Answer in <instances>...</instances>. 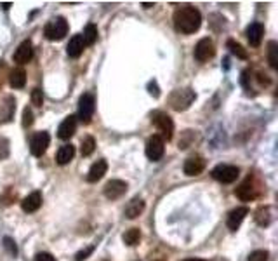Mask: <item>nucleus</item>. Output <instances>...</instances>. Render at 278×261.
Instances as JSON below:
<instances>
[{
	"mask_svg": "<svg viewBox=\"0 0 278 261\" xmlns=\"http://www.w3.org/2000/svg\"><path fill=\"white\" fill-rule=\"evenodd\" d=\"M172 21H174V28L179 33H184V35H191L200 28L202 24V14L197 7L193 6H183L179 7L178 11L172 16Z\"/></svg>",
	"mask_w": 278,
	"mask_h": 261,
	"instance_id": "obj_1",
	"label": "nucleus"
},
{
	"mask_svg": "<svg viewBox=\"0 0 278 261\" xmlns=\"http://www.w3.org/2000/svg\"><path fill=\"white\" fill-rule=\"evenodd\" d=\"M197 94L193 89H189V87H186V89H176L171 92L169 96V105L172 110L176 112H184L188 110L189 107H191V103L195 101Z\"/></svg>",
	"mask_w": 278,
	"mask_h": 261,
	"instance_id": "obj_2",
	"label": "nucleus"
},
{
	"mask_svg": "<svg viewBox=\"0 0 278 261\" xmlns=\"http://www.w3.org/2000/svg\"><path fill=\"white\" fill-rule=\"evenodd\" d=\"M151 124L162 133V140L169 141L172 140V134H174V122L165 112H153L151 113Z\"/></svg>",
	"mask_w": 278,
	"mask_h": 261,
	"instance_id": "obj_3",
	"label": "nucleus"
},
{
	"mask_svg": "<svg viewBox=\"0 0 278 261\" xmlns=\"http://www.w3.org/2000/svg\"><path fill=\"white\" fill-rule=\"evenodd\" d=\"M212 178L219 181V183H225V185H230V183H235L240 176V169L237 166H230V164H219L212 169Z\"/></svg>",
	"mask_w": 278,
	"mask_h": 261,
	"instance_id": "obj_4",
	"label": "nucleus"
},
{
	"mask_svg": "<svg viewBox=\"0 0 278 261\" xmlns=\"http://www.w3.org/2000/svg\"><path fill=\"white\" fill-rule=\"evenodd\" d=\"M44 33L49 40H61L65 39V35L68 33V21L65 18H56L49 21L44 28Z\"/></svg>",
	"mask_w": 278,
	"mask_h": 261,
	"instance_id": "obj_5",
	"label": "nucleus"
},
{
	"mask_svg": "<svg viewBox=\"0 0 278 261\" xmlns=\"http://www.w3.org/2000/svg\"><path fill=\"white\" fill-rule=\"evenodd\" d=\"M145 151L150 161L157 162L163 157V153H165V141L160 138V134H153V136H150L148 141H146Z\"/></svg>",
	"mask_w": 278,
	"mask_h": 261,
	"instance_id": "obj_6",
	"label": "nucleus"
},
{
	"mask_svg": "<svg viewBox=\"0 0 278 261\" xmlns=\"http://www.w3.org/2000/svg\"><path fill=\"white\" fill-rule=\"evenodd\" d=\"M96 110V99L92 94H82L78 99V119L82 120V124H89L92 115Z\"/></svg>",
	"mask_w": 278,
	"mask_h": 261,
	"instance_id": "obj_7",
	"label": "nucleus"
},
{
	"mask_svg": "<svg viewBox=\"0 0 278 261\" xmlns=\"http://www.w3.org/2000/svg\"><path fill=\"white\" fill-rule=\"evenodd\" d=\"M193 54H195V60L200 61V63H205V61L212 60L214 54H216L214 42L210 40L209 37H205V39L199 40V44L195 45V50H193Z\"/></svg>",
	"mask_w": 278,
	"mask_h": 261,
	"instance_id": "obj_8",
	"label": "nucleus"
},
{
	"mask_svg": "<svg viewBox=\"0 0 278 261\" xmlns=\"http://www.w3.org/2000/svg\"><path fill=\"white\" fill-rule=\"evenodd\" d=\"M49 143H50L49 133H45V130H39V133H35L30 140L32 155H35V157H42V155L45 153V150H47Z\"/></svg>",
	"mask_w": 278,
	"mask_h": 261,
	"instance_id": "obj_9",
	"label": "nucleus"
},
{
	"mask_svg": "<svg viewBox=\"0 0 278 261\" xmlns=\"http://www.w3.org/2000/svg\"><path fill=\"white\" fill-rule=\"evenodd\" d=\"M125 192H127V183L122 179H109L108 183L104 185V197H106L108 200L120 199Z\"/></svg>",
	"mask_w": 278,
	"mask_h": 261,
	"instance_id": "obj_10",
	"label": "nucleus"
},
{
	"mask_svg": "<svg viewBox=\"0 0 278 261\" xmlns=\"http://www.w3.org/2000/svg\"><path fill=\"white\" fill-rule=\"evenodd\" d=\"M235 195L238 197L240 200L248 202V200H254L256 197L259 195V188H256V183L251 178H247L242 185L235 190Z\"/></svg>",
	"mask_w": 278,
	"mask_h": 261,
	"instance_id": "obj_11",
	"label": "nucleus"
},
{
	"mask_svg": "<svg viewBox=\"0 0 278 261\" xmlns=\"http://www.w3.org/2000/svg\"><path fill=\"white\" fill-rule=\"evenodd\" d=\"M32 58H33V44L30 40H24L14 50L12 60H14V63H18V65H26V63L32 61Z\"/></svg>",
	"mask_w": 278,
	"mask_h": 261,
	"instance_id": "obj_12",
	"label": "nucleus"
},
{
	"mask_svg": "<svg viewBox=\"0 0 278 261\" xmlns=\"http://www.w3.org/2000/svg\"><path fill=\"white\" fill-rule=\"evenodd\" d=\"M183 169L186 176H199L205 169V159L200 157V155H193V157L186 159Z\"/></svg>",
	"mask_w": 278,
	"mask_h": 261,
	"instance_id": "obj_13",
	"label": "nucleus"
},
{
	"mask_svg": "<svg viewBox=\"0 0 278 261\" xmlns=\"http://www.w3.org/2000/svg\"><path fill=\"white\" fill-rule=\"evenodd\" d=\"M75 130H77V117L68 115L60 124V127H58V138L66 141V140H70V138L73 136Z\"/></svg>",
	"mask_w": 278,
	"mask_h": 261,
	"instance_id": "obj_14",
	"label": "nucleus"
},
{
	"mask_svg": "<svg viewBox=\"0 0 278 261\" xmlns=\"http://www.w3.org/2000/svg\"><path fill=\"white\" fill-rule=\"evenodd\" d=\"M248 214V209L247 207H237L233 211H230L228 214V220H226V225L231 231H237L240 228V225L245 220V216Z\"/></svg>",
	"mask_w": 278,
	"mask_h": 261,
	"instance_id": "obj_15",
	"label": "nucleus"
},
{
	"mask_svg": "<svg viewBox=\"0 0 278 261\" xmlns=\"http://www.w3.org/2000/svg\"><path fill=\"white\" fill-rule=\"evenodd\" d=\"M263 35H264V27L261 23H251L247 28V39H248V44L252 47H259L261 45V40H263Z\"/></svg>",
	"mask_w": 278,
	"mask_h": 261,
	"instance_id": "obj_16",
	"label": "nucleus"
},
{
	"mask_svg": "<svg viewBox=\"0 0 278 261\" xmlns=\"http://www.w3.org/2000/svg\"><path fill=\"white\" fill-rule=\"evenodd\" d=\"M106 171H108L106 161H104V159H99L98 162H94L91 166L89 172H87V181H89V183H98V181L106 174Z\"/></svg>",
	"mask_w": 278,
	"mask_h": 261,
	"instance_id": "obj_17",
	"label": "nucleus"
},
{
	"mask_svg": "<svg viewBox=\"0 0 278 261\" xmlns=\"http://www.w3.org/2000/svg\"><path fill=\"white\" fill-rule=\"evenodd\" d=\"M40 205H42V193L40 192H33V193H30V195L24 197V199L21 200V209H23L24 213L39 211Z\"/></svg>",
	"mask_w": 278,
	"mask_h": 261,
	"instance_id": "obj_18",
	"label": "nucleus"
},
{
	"mask_svg": "<svg viewBox=\"0 0 278 261\" xmlns=\"http://www.w3.org/2000/svg\"><path fill=\"white\" fill-rule=\"evenodd\" d=\"M86 49V42H84L82 35H73L66 45V53H68L70 58H80Z\"/></svg>",
	"mask_w": 278,
	"mask_h": 261,
	"instance_id": "obj_19",
	"label": "nucleus"
},
{
	"mask_svg": "<svg viewBox=\"0 0 278 261\" xmlns=\"http://www.w3.org/2000/svg\"><path fill=\"white\" fill-rule=\"evenodd\" d=\"M143 211H145V200L139 199V197L132 199L125 205V216H127L129 220H136V218L141 216Z\"/></svg>",
	"mask_w": 278,
	"mask_h": 261,
	"instance_id": "obj_20",
	"label": "nucleus"
},
{
	"mask_svg": "<svg viewBox=\"0 0 278 261\" xmlns=\"http://www.w3.org/2000/svg\"><path fill=\"white\" fill-rule=\"evenodd\" d=\"M73 157H75V146L71 145V143L70 145H63L56 153V162L60 164V166H66V164L73 161Z\"/></svg>",
	"mask_w": 278,
	"mask_h": 261,
	"instance_id": "obj_21",
	"label": "nucleus"
},
{
	"mask_svg": "<svg viewBox=\"0 0 278 261\" xmlns=\"http://www.w3.org/2000/svg\"><path fill=\"white\" fill-rule=\"evenodd\" d=\"M9 84L11 87H14V89H23L24 84H26V71L24 68H14L9 73Z\"/></svg>",
	"mask_w": 278,
	"mask_h": 261,
	"instance_id": "obj_22",
	"label": "nucleus"
},
{
	"mask_svg": "<svg viewBox=\"0 0 278 261\" xmlns=\"http://www.w3.org/2000/svg\"><path fill=\"white\" fill-rule=\"evenodd\" d=\"M82 39L86 42V45H94L96 40H98V27L96 24H87L86 30L82 33Z\"/></svg>",
	"mask_w": 278,
	"mask_h": 261,
	"instance_id": "obj_23",
	"label": "nucleus"
},
{
	"mask_svg": "<svg viewBox=\"0 0 278 261\" xmlns=\"http://www.w3.org/2000/svg\"><path fill=\"white\" fill-rule=\"evenodd\" d=\"M226 45H228L230 53L233 54V56H237L238 60H247V58H248L247 50L243 49L242 45L238 44V42H235V40H228V42H226Z\"/></svg>",
	"mask_w": 278,
	"mask_h": 261,
	"instance_id": "obj_24",
	"label": "nucleus"
},
{
	"mask_svg": "<svg viewBox=\"0 0 278 261\" xmlns=\"http://www.w3.org/2000/svg\"><path fill=\"white\" fill-rule=\"evenodd\" d=\"M276 53H278V44H276L275 40H271L268 44V61H269V66H271L273 70L278 68V56H276Z\"/></svg>",
	"mask_w": 278,
	"mask_h": 261,
	"instance_id": "obj_25",
	"label": "nucleus"
},
{
	"mask_svg": "<svg viewBox=\"0 0 278 261\" xmlns=\"http://www.w3.org/2000/svg\"><path fill=\"white\" fill-rule=\"evenodd\" d=\"M94 150H96V140L92 136H86L82 140V145H80V151H82V155L84 157H89Z\"/></svg>",
	"mask_w": 278,
	"mask_h": 261,
	"instance_id": "obj_26",
	"label": "nucleus"
},
{
	"mask_svg": "<svg viewBox=\"0 0 278 261\" xmlns=\"http://www.w3.org/2000/svg\"><path fill=\"white\" fill-rule=\"evenodd\" d=\"M122 239H124V242L127 244V246H136L139 239H141V231H139V228H130L125 231Z\"/></svg>",
	"mask_w": 278,
	"mask_h": 261,
	"instance_id": "obj_27",
	"label": "nucleus"
},
{
	"mask_svg": "<svg viewBox=\"0 0 278 261\" xmlns=\"http://www.w3.org/2000/svg\"><path fill=\"white\" fill-rule=\"evenodd\" d=\"M268 258H269V252L268 251L258 249V251L251 252V256H248L247 261H268Z\"/></svg>",
	"mask_w": 278,
	"mask_h": 261,
	"instance_id": "obj_28",
	"label": "nucleus"
},
{
	"mask_svg": "<svg viewBox=\"0 0 278 261\" xmlns=\"http://www.w3.org/2000/svg\"><path fill=\"white\" fill-rule=\"evenodd\" d=\"M32 103L35 105V107H42V105H44V94H42L39 87L32 91Z\"/></svg>",
	"mask_w": 278,
	"mask_h": 261,
	"instance_id": "obj_29",
	"label": "nucleus"
},
{
	"mask_svg": "<svg viewBox=\"0 0 278 261\" xmlns=\"http://www.w3.org/2000/svg\"><path fill=\"white\" fill-rule=\"evenodd\" d=\"M33 124V112L30 107H26L23 110V127H30Z\"/></svg>",
	"mask_w": 278,
	"mask_h": 261,
	"instance_id": "obj_30",
	"label": "nucleus"
},
{
	"mask_svg": "<svg viewBox=\"0 0 278 261\" xmlns=\"http://www.w3.org/2000/svg\"><path fill=\"white\" fill-rule=\"evenodd\" d=\"M4 247H6V249L9 251L11 256L18 254V247H16V244H14V241H12V239H9V237L4 239Z\"/></svg>",
	"mask_w": 278,
	"mask_h": 261,
	"instance_id": "obj_31",
	"label": "nucleus"
},
{
	"mask_svg": "<svg viewBox=\"0 0 278 261\" xmlns=\"http://www.w3.org/2000/svg\"><path fill=\"white\" fill-rule=\"evenodd\" d=\"M9 155V141L7 140H0V159H6Z\"/></svg>",
	"mask_w": 278,
	"mask_h": 261,
	"instance_id": "obj_32",
	"label": "nucleus"
},
{
	"mask_svg": "<svg viewBox=\"0 0 278 261\" xmlns=\"http://www.w3.org/2000/svg\"><path fill=\"white\" fill-rule=\"evenodd\" d=\"M148 92L153 98H158L160 96V89H158V84L155 82V81H151V82H148Z\"/></svg>",
	"mask_w": 278,
	"mask_h": 261,
	"instance_id": "obj_33",
	"label": "nucleus"
},
{
	"mask_svg": "<svg viewBox=\"0 0 278 261\" xmlns=\"http://www.w3.org/2000/svg\"><path fill=\"white\" fill-rule=\"evenodd\" d=\"M92 251H94V246H89V247H87V249H84V251L77 252V261H84V259H87V256H89Z\"/></svg>",
	"mask_w": 278,
	"mask_h": 261,
	"instance_id": "obj_34",
	"label": "nucleus"
},
{
	"mask_svg": "<svg viewBox=\"0 0 278 261\" xmlns=\"http://www.w3.org/2000/svg\"><path fill=\"white\" fill-rule=\"evenodd\" d=\"M35 261H56V258L50 256L49 252H39V254L35 256Z\"/></svg>",
	"mask_w": 278,
	"mask_h": 261,
	"instance_id": "obj_35",
	"label": "nucleus"
},
{
	"mask_svg": "<svg viewBox=\"0 0 278 261\" xmlns=\"http://www.w3.org/2000/svg\"><path fill=\"white\" fill-rule=\"evenodd\" d=\"M4 71H6V65L0 61V87H2V84H4Z\"/></svg>",
	"mask_w": 278,
	"mask_h": 261,
	"instance_id": "obj_36",
	"label": "nucleus"
},
{
	"mask_svg": "<svg viewBox=\"0 0 278 261\" xmlns=\"http://www.w3.org/2000/svg\"><path fill=\"white\" fill-rule=\"evenodd\" d=\"M155 4H148V2H143V7H145V9H150V7H153Z\"/></svg>",
	"mask_w": 278,
	"mask_h": 261,
	"instance_id": "obj_37",
	"label": "nucleus"
},
{
	"mask_svg": "<svg viewBox=\"0 0 278 261\" xmlns=\"http://www.w3.org/2000/svg\"><path fill=\"white\" fill-rule=\"evenodd\" d=\"M2 7H4V9L7 11V9H9V7H11V4H9V2H6V4H2Z\"/></svg>",
	"mask_w": 278,
	"mask_h": 261,
	"instance_id": "obj_38",
	"label": "nucleus"
},
{
	"mask_svg": "<svg viewBox=\"0 0 278 261\" xmlns=\"http://www.w3.org/2000/svg\"><path fill=\"white\" fill-rule=\"evenodd\" d=\"M184 261H204V259H199V258H188V259H184Z\"/></svg>",
	"mask_w": 278,
	"mask_h": 261,
	"instance_id": "obj_39",
	"label": "nucleus"
},
{
	"mask_svg": "<svg viewBox=\"0 0 278 261\" xmlns=\"http://www.w3.org/2000/svg\"><path fill=\"white\" fill-rule=\"evenodd\" d=\"M212 261H228V259H225V258H214Z\"/></svg>",
	"mask_w": 278,
	"mask_h": 261,
	"instance_id": "obj_40",
	"label": "nucleus"
}]
</instances>
